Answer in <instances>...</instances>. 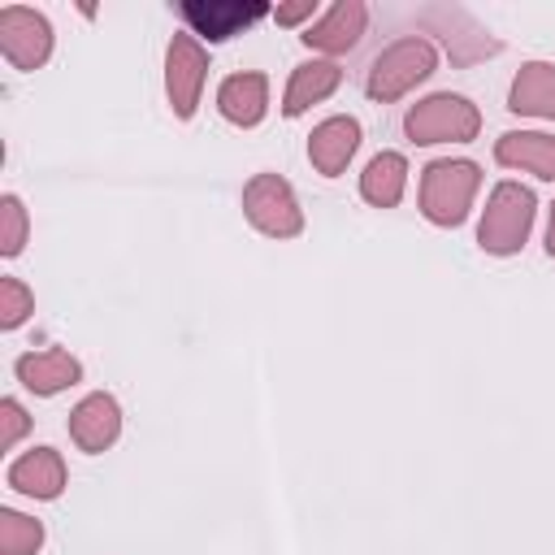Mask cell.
Masks as SVG:
<instances>
[{"instance_id":"cell-1","label":"cell","mask_w":555,"mask_h":555,"mask_svg":"<svg viewBox=\"0 0 555 555\" xmlns=\"http://www.w3.org/2000/svg\"><path fill=\"white\" fill-rule=\"evenodd\" d=\"M477 191H481V169L473 160L442 156L421 169V212L442 230H455L468 221Z\"/></svg>"},{"instance_id":"cell-2","label":"cell","mask_w":555,"mask_h":555,"mask_svg":"<svg viewBox=\"0 0 555 555\" xmlns=\"http://www.w3.org/2000/svg\"><path fill=\"white\" fill-rule=\"evenodd\" d=\"M533 217H538V195L520 182H499L477 221V247L490 256H516L529 243Z\"/></svg>"},{"instance_id":"cell-3","label":"cell","mask_w":555,"mask_h":555,"mask_svg":"<svg viewBox=\"0 0 555 555\" xmlns=\"http://www.w3.org/2000/svg\"><path fill=\"white\" fill-rule=\"evenodd\" d=\"M434 69H438L434 43L421 39V35H403V39H395L390 48H382V52L373 56L369 78H364V91H369V100L390 104V100L408 95L412 87H421Z\"/></svg>"},{"instance_id":"cell-4","label":"cell","mask_w":555,"mask_h":555,"mask_svg":"<svg viewBox=\"0 0 555 555\" xmlns=\"http://www.w3.org/2000/svg\"><path fill=\"white\" fill-rule=\"evenodd\" d=\"M403 130L412 143L434 147V143H473L481 130V113L468 95L455 91H434L425 100H416L403 113Z\"/></svg>"},{"instance_id":"cell-5","label":"cell","mask_w":555,"mask_h":555,"mask_svg":"<svg viewBox=\"0 0 555 555\" xmlns=\"http://www.w3.org/2000/svg\"><path fill=\"white\" fill-rule=\"evenodd\" d=\"M243 217L269 238H295L304 230L299 195L282 173H251L243 186Z\"/></svg>"},{"instance_id":"cell-6","label":"cell","mask_w":555,"mask_h":555,"mask_svg":"<svg viewBox=\"0 0 555 555\" xmlns=\"http://www.w3.org/2000/svg\"><path fill=\"white\" fill-rule=\"evenodd\" d=\"M52 22L39 13V9H26V4H4L0 9V56L30 74L39 69L48 56H52Z\"/></svg>"},{"instance_id":"cell-7","label":"cell","mask_w":555,"mask_h":555,"mask_svg":"<svg viewBox=\"0 0 555 555\" xmlns=\"http://www.w3.org/2000/svg\"><path fill=\"white\" fill-rule=\"evenodd\" d=\"M204 78H208V52L195 35H173L165 48V95L173 117H195L199 95H204Z\"/></svg>"},{"instance_id":"cell-8","label":"cell","mask_w":555,"mask_h":555,"mask_svg":"<svg viewBox=\"0 0 555 555\" xmlns=\"http://www.w3.org/2000/svg\"><path fill=\"white\" fill-rule=\"evenodd\" d=\"M264 13H273L264 0H186L182 17L191 26V35L208 39V43H225L234 35H243L251 22H260Z\"/></svg>"},{"instance_id":"cell-9","label":"cell","mask_w":555,"mask_h":555,"mask_svg":"<svg viewBox=\"0 0 555 555\" xmlns=\"http://www.w3.org/2000/svg\"><path fill=\"white\" fill-rule=\"evenodd\" d=\"M117 434H121V403L113 395L95 390V395H82L74 403V412H69V438H74L78 451L100 455V451H108L117 442Z\"/></svg>"},{"instance_id":"cell-10","label":"cell","mask_w":555,"mask_h":555,"mask_svg":"<svg viewBox=\"0 0 555 555\" xmlns=\"http://www.w3.org/2000/svg\"><path fill=\"white\" fill-rule=\"evenodd\" d=\"M364 26H369V4H364V0H338V4H330L299 39H304L312 52L343 56V52H351V48L360 43Z\"/></svg>"},{"instance_id":"cell-11","label":"cell","mask_w":555,"mask_h":555,"mask_svg":"<svg viewBox=\"0 0 555 555\" xmlns=\"http://www.w3.org/2000/svg\"><path fill=\"white\" fill-rule=\"evenodd\" d=\"M360 139H364V130H360L356 117H343V113L338 117H325L308 134V160H312V169L321 178H338L351 165V156L360 152Z\"/></svg>"},{"instance_id":"cell-12","label":"cell","mask_w":555,"mask_h":555,"mask_svg":"<svg viewBox=\"0 0 555 555\" xmlns=\"http://www.w3.org/2000/svg\"><path fill=\"white\" fill-rule=\"evenodd\" d=\"M13 373H17V382H22L30 395H39V399H52V395H61V390H69V386L82 382V364H78L69 351H61V347H43V351L17 356Z\"/></svg>"},{"instance_id":"cell-13","label":"cell","mask_w":555,"mask_h":555,"mask_svg":"<svg viewBox=\"0 0 555 555\" xmlns=\"http://www.w3.org/2000/svg\"><path fill=\"white\" fill-rule=\"evenodd\" d=\"M9 486L17 490V494H26V499H39V503H52V499H61V490H65V460H61V451H52V447H30L26 455H17L13 464H9Z\"/></svg>"},{"instance_id":"cell-14","label":"cell","mask_w":555,"mask_h":555,"mask_svg":"<svg viewBox=\"0 0 555 555\" xmlns=\"http://www.w3.org/2000/svg\"><path fill=\"white\" fill-rule=\"evenodd\" d=\"M494 160L503 169L533 173L542 182H555V134L546 130H507L494 139Z\"/></svg>"},{"instance_id":"cell-15","label":"cell","mask_w":555,"mask_h":555,"mask_svg":"<svg viewBox=\"0 0 555 555\" xmlns=\"http://www.w3.org/2000/svg\"><path fill=\"white\" fill-rule=\"evenodd\" d=\"M507 108L516 117L555 121V65L551 61H525L507 87Z\"/></svg>"},{"instance_id":"cell-16","label":"cell","mask_w":555,"mask_h":555,"mask_svg":"<svg viewBox=\"0 0 555 555\" xmlns=\"http://www.w3.org/2000/svg\"><path fill=\"white\" fill-rule=\"evenodd\" d=\"M217 113L243 130L260 126L269 113V78L264 74H230L217 87Z\"/></svg>"},{"instance_id":"cell-17","label":"cell","mask_w":555,"mask_h":555,"mask_svg":"<svg viewBox=\"0 0 555 555\" xmlns=\"http://www.w3.org/2000/svg\"><path fill=\"white\" fill-rule=\"evenodd\" d=\"M338 82H343V69H338L334 61H304V65H295V69H291V82H286V91H282V113H286V117L308 113L312 104L330 100V95L338 91Z\"/></svg>"},{"instance_id":"cell-18","label":"cell","mask_w":555,"mask_h":555,"mask_svg":"<svg viewBox=\"0 0 555 555\" xmlns=\"http://www.w3.org/2000/svg\"><path fill=\"white\" fill-rule=\"evenodd\" d=\"M408 191V156L403 152H377L360 173V195L373 208H395Z\"/></svg>"},{"instance_id":"cell-19","label":"cell","mask_w":555,"mask_h":555,"mask_svg":"<svg viewBox=\"0 0 555 555\" xmlns=\"http://www.w3.org/2000/svg\"><path fill=\"white\" fill-rule=\"evenodd\" d=\"M43 546V525L26 512L0 507V555H35Z\"/></svg>"},{"instance_id":"cell-20","label":"cell","mask_w":555,"mask_h":555,"mask_svg":"<svg viewBox=\"0 0 555 555\" xmlns=\"http://www.w3.org/2000/svg\"><path fill=\"white\" fill-rule=\"evenodd\" d=\"M26 230H30V221H26L22 199L17 195H0V256L13 260L26 247Z\"/></svg>"},{"instance_id":"cell-21","label":"cell","mask_w":555,"mask_h":555,"mask_svg":"<svg viewBox=\"0 0 555 555\" xmlns=\"http://www.w3.org/2000/svg\"><path fill=\"white\" fill-rule=\"evenodd\" d=\"M35 312V295L22 278H0V330H17Z\"/></svg>"},{"instance_id":"cell-22","label":"cell","mask_w":555,"mask_h":555,"mask_svg":"<svg viewBox=\"0 0 555 555\" xmlns=\"http://www.w3.org/2000/svg\"><path fill=\"white\" fill-rule=\"evenodd\" d=\"M26 429H30L26 408H22L17 399H0V447L13 451V447L26 438Z\"/></svg>"},{"instance_id":"cell-23","label":"cell","mask_w":555,"mask_h":555,"mask_svg":"<svg viewBox=\"0 0 555 555\" xmlns=\"http://www.w3.org/2000/svg\"><path fill=\"white\" fill-rule=\"evenodd\" d=\"M317 13V0H295V4H278L273 9V22L278 26H299V22H308Z\"/></svg>"},{"instance_id":"cell-24","label":"cell","mask_w":555,"mask_h":555,"mask_svg":"<svg viewBox=\"0 0 555 555\" xmlns=\"http://www.w3.org/2000/svg\"><path fill=\"white\" fill-rule=\"evenodd\" d=\"M546 256L555 260V204H551V217H546Z\"/></svg>"}]
</instances>
